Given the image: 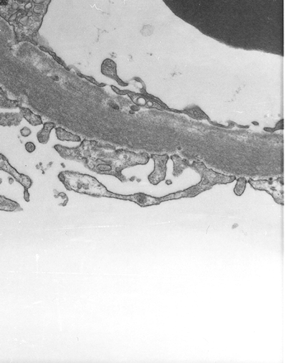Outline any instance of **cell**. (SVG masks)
Wrapping results in <instances>:
<instances>
[{"label": "cell", "instance_id": "cell-15", "mask_svg": "<svg viewBox=\"0 0 287 363\" xmlns=\"http://www.w3.org/2000/svg\"><path fill=\"white\" fill-rule=\"evenodd\" d=\"M246 182L247 180L245 177H240L238 179L236 187L234 188V192L237 196H241L243 195L245 189H246Z\"/></svg>", "mask_w": 287, "mask_h": 363}, {"label": "cell", "instance_id": "cell-6", "mask_svg": "<svg viewBox=\"0 0 287 363\" xmlns=\"http://www.w3.org/2000/svg\"><path fill=\"white\" fill-rule=\"evenodd\" d=\"M105 197H113V198L119 199V200H129V201L136 202L140 207H142L160 205L162 202L160 197H152L146 194L141 193V192L134 194V195H123L113 193L108 190Z\"/></svg>", "mask_w": 287, "mask_h": 363}, {"label": "cell", "instance_id": "cell-16", "mask_svg": "<svg viewBox=\"0 0 287 363\" xmlns=\"http://www.w3.org/2000/svg\"><path fill=\"white\" fill-rule=\"evenodd\" d=\"M283 119H281V121L278 122V123L276 124V126L274 128H264V130L266 132H271V133H273V132L277 131V130H283Z\"/></svg>", "mask_w": 287, "mask_h": 363}, {"label": "cell", "instance_id": "cell-1", "mask_svg": "<svg viewBox=\"0 0 287 363\" xmlns=\"http://www.w3.org/2000/svg\"><path fill=\"white\" fill-rule=\"evenodd\" d=\"M150 160L148 153H138L124 150H111L106 154L85 162V166L93 172L100 174H109L117 177L121 182H126V178L121 172L127 167L138 165H146Z\"/></svg>", "mask_w": 287, "mask_h": 363}, {"label": "cell", "instance_id": "cell-19", "mask_svg": "<svg viewBox=\"0 0 287 363\" xmlns=\"http://www.w3.org/2000/svg\"><path fill=\"white\" fill-rule=\"evenodd\" d=\"M85 77V78H86V79L89 80L90 81L92 82L93 83H94V84L97 85L98 86H104V84H99V83H98V82H96L95 81L94 79H93V78H91V77H88V76H83Z\"/></svg>", "mask_w": 287, "mask_h": 363}, {"label": "cell", "instance_id": "cell-14", "mask_svg": "<svg viewBox=\"0 0 287 363\" xmlns=\"http://www.w3.org/2000/svg\"><path fill=\"white\" fill-rule=\"evenodd\" d=\"M183 111V113H187L188 116L196 119H208V116L198 106L185 108Z\"/></svg>", "mask_w": 287, "mask_h": 363}, {"label": "cell", "instance_id": "cell-17", "mask_svg": "<svg viewBox=\"0 0 287 363\" xmlns=\"http://www.w3.org/2000/svg\"><path fill=\"white\" fill-rule=\"evenodd\" d=\"M26 149L28 152L32 153V152H33L35 150H36V145H35V144L33 143V142H27L26 144Z\"/></svg>", "mask_w": 287, "mask_h": 363}, {"label": "cell", "instance_id": "cell-3", "mask_svg": "<svg viewBox=\"0 0 287 363\" xmlns=\"http://www.w3.org/2000/svg\"><path fill=\"white\" fill-rule=\"evenodd\" d=\"M60 181L70 191L93 197H105L108 190L97 179L79 172L64 171L58 175Z\"/></svg>", "mask_w": 287, "mask_h": 363}, {"label": "cell", "instance_id": "cell-2", "mask_svg": "<svg viewBox=\"0 0 287 363\" xmlns=\"http://www.w3.org/2000/svg\"><path fill=\"white\" fill-rule=\"evenodd\" d=\"M190 168L200 174L201 177V181L194 186L183 190L175 192V193L170 194L167 196L160 197L162 202L168 201V200H177L182 197H194L199 195L201 192L210 190L215 185H226L231 183L236 180L235 176H228V175H222L213 171V170L208 168L203 162L197 161L193 162L190 165Z\"/></svg>", "mask_w": 287, "mask_h": 363}, {"label": "cell", "instance_id": "cell-7", "mask_svg": "<svg viewBox=\"0 0 287 363\" xmlns=\"http://www.w3.org/2000/svg\"><path fill=\"white\" fill-rule=\"evenodd\" d=\"M151 158L155 162V170L148 177L150 183L157 185L165 180L166 177L167 162L169 160L168 155H151Z\"/></svg>", "mask_w": 287, "mask_h": 363}, {"label": "cell", "instance_id": "cell-10", "mask_svg": "<svg viewBox=\"0 0 287 363\" xmlns=\"http://www.w3.org/2000/svg\"><path fill=\"white\" fill-rule=\"evenodd\" d=\"M171 160L174 162V169H173V175L178 177L182 175L184 170L190 167V162L188 160L182 159L178 155H172Z\"/></svg>", "mask_w": 287, "mask_h": 363}, {"label": "cell", "instance_id": "cell-12", "mask_svg": "<svg viewBox=\"0 0 287 363\" xmlns=\"http://www.w3.org/2000/svg\"><path fill=\"white\" fill-rule=\"evenodd\" d=\"M55 127H56V124L53 123V122H46L44 124L43 128L37 135L40 143L43 144V145L48 143L49 141L51 132Z\"/></svg>", "mask_w": 287, "mask_h": 363}, {"label": "cell", "instance_id": "cell-5", "mask_svg": "<svg viewBox=\"0 0 287 363\" xmlns=\"http://www.w3.org/2000/svg\"><path fill=\"white\" fill-rule=\"evenodd\" d=\"M254 190L266 191L271 195L274 201L279 205H284V191H283V177L270 180H253L249 179L247 181Z\"/></svg>", "mask_w": 287, "mask_h": 363}, {"label": "cell", "instance_id": "cell-4", "mask_svg": "<svg viewBox=\"0 0 287 363\" xmlns=\"http://www.w3.org/2000/svg\"><path fill=\"white\" fill-rule=\"evenodd\" d=\"M54 148L62 157L66 160H77L85 163L104 155L106 152L115 149V147L108 145H102L96 141L83 140L81 145L76 148H67L60 145H56Z\"/></svg>", "mask_w": 287, "mask_h": 363}, {"label": "cell", "instance_id": "cell-20", "mask_svg": "<svg viewBox=\"0 0 287 363\" xmlns=\"http://www.w3.org/2000/svg\"><path fill=\"white\" fill-rule=\"evenodd\" d=\"M8 0H0V6H6L8 4Z\"/></svg>", "mask_w": 287, "mask_h": 363}, {"label": "cell", "instance_id": "cell-8", "mask_svg": "<svg viewBox=\"0 0 287 363\" xmlns=\"http://www.w3.org/2000/svg\"><path fill=\"white\" fill-rule=\"evenodd\" d=\"M0 169H3L4 171L8 172V173L13 175V176L16 179L17 181L19 182L24 187V198L26 201L29 202L30 195L29 192H28V189L31 188L32 185H33V181H32L31 179L29 177L27 176V175L18 173V172L8 163V161L7 160L6 157L3 156L2 155H0Z\"/></svg>", "mask_w": 287, "mask_h": 363}, {"label": "cell", "instance_id": "cell-9", "mask_svg": "<svg viewBox=\"0 0 287 363\" xmlns=\"http://www.w3.org/2000/svg\"><path fill=\"white\" fill-rule=\"evenodd\" d=\"M101 71H102V73L104 76L109 77V78L115 80L121 86H127V83H124L118 78L117 73H116V64L111 60H106L103 62Z\"/></svg>", "mask_w": 287, "mask_h": 363}, {"label": "cell", "instance_id": "cell-11", "mask_svg": "<svg viewBox=\"0 0 287 363\" xmlns=\"http://www.w3.org/2000/svg\"><path fill=\"white\" fill-rule=\"evenodd\" d=\"M20 110H21L22 116L24 117L27 122H29L30 125H31L32 126L36 127L43 125V121H42L41 116L35 114L29 108L21 107Z\"/></svg>", "mask_w": 287, "mask_h": 363}, {"label": "cell", "instance_id": "cell-13", "mask_svg": "<svg viewBox=\"0 0 287 363\" xmlns=\"http://www.w3.org/2000/svg\"><path fill=\"white\" fill-rule=\"evenodd\" d=\"M57 138L61 141L81 142V137L78 135H73L71 132H67L61 127H58L56 130Z\"/></svg>", "mask_w": 287, "mask_h": 363}, {"label": "cell", "instance_id": "cell-18", "mask_svg": "<svg viewBox=\"0 0 287 363\" xmlns=\"http://www.w3.org/2000/svg\"><path fill=\"white\" fill-rule=\"evenodd\" d=\"M31 130L28 127H24L21 131L22 136L24 137H29L31 135Z\"/></svg>", "mask_w": 287, "mask_h": 363}]
</instances>
